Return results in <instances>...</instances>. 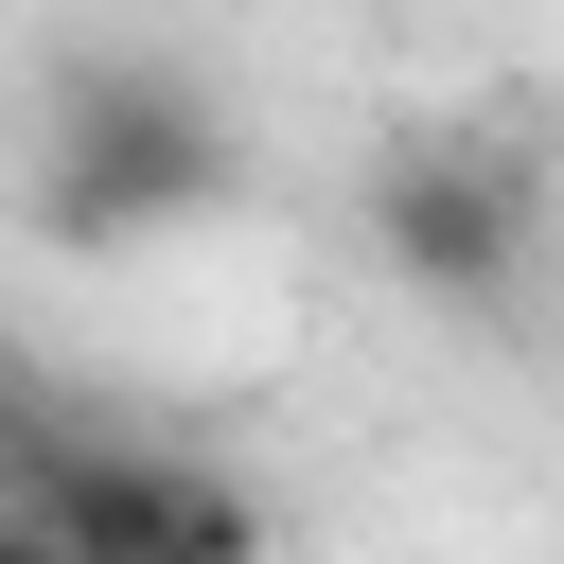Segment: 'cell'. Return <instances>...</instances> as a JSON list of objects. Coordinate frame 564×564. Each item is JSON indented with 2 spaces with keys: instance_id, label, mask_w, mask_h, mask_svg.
<instances>
[{
  "instance_id": "3",
  "label": "cell",
  "mask_w": 564,
  "mask_h": 564,
  "mask_svg": "<svg viewBox=\"0 0 564 564\" xmlns=\"http://www.w3.org/2000/svg\"><path fill=\"white\" fill-rule=\"evenodd\" d=\"M529 229H546V176L476 123H405L370 141V264L441 317H511L529 300Z\"/></svg>"
},
{
  "instance_id": "1",
  "label": "cell",
  "mask_w": 564,
  "mask_h": 564,
  "mask_svg": "<svg viewBox=\"0 0 564 564\" xmlns=\"http://www.w3.org/2000/svg\"><path fill=\"white\" fill-rule=\"evenodd\" d=\"M0 529H35V564H264V494L229 458L53 423L35 388H0Z\"/></svg>"
},
{
  "instance_id": "2",
  "label": "cell",
  "mask_w": 564,
  "mask_h": 564,
  "mask_svg": "<svg viewBox=\"0 0 564 564\" xmlns=\"http://www.w3.org/2000/svg\"><path fill=\"white\" fill-rule=\"evenodd\" d=\"M229 194V106L176 53H70L35 106V229L53 247H159Z\"/></svg>"
},
{
  "instance_id": "4",
  "label": "cell",
  "mask_w": 564,
  "mask_h": 564,
  "mask_svg": "<svg viewBox=\"0 0 564 564\" xmlns=\"http://www.w3.org/2000/svg\"><path fill=\"white\" fill-rule=\"evenodd\" d=\"M0 564H35V529H0Z\"/></svg>"
}]
</instances>
